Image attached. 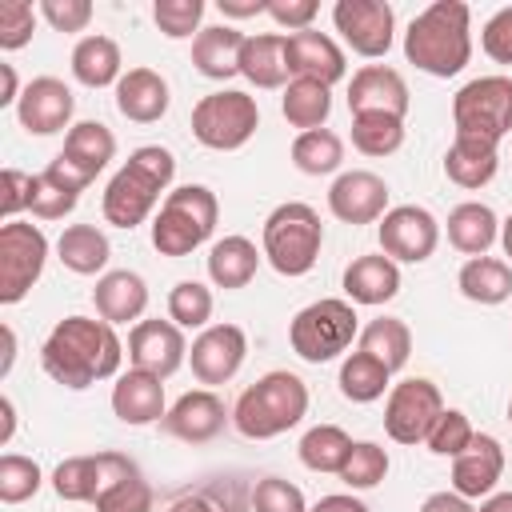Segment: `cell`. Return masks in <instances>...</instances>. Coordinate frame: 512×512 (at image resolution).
<instances>
[{
    "label": "cell",
    "instance_id": "cell-1",
    "mask_svg": "<svg viewBox=\"0 0 512 512\" xmlns=\"http://www.w3.org/2000/svg\"><path fill=\"white\" fill-rule=\"evenodd\" d=\"M120 360H124V344L116 328L96 316H64L52 324V332L40 344L44 372L72 392L112 380L120 372Z\"/></svg>",
    "mask_w": 512,
    "mask_h": 512
},
{
    "label": "cell",
    "instance_id": "cell-2",
    "mask_svg": "<svg viewBox=\"0 0 512 512\" xmlns=\"http://www.w3.org/2000/svg\"><path fill=\"white\" fill-rule=\"evenodd\" d=\"M404 60L428 76H456L472 60V8L464 0H436L412 16L404 32Z\"/></svg>",
    "mask_w": 512,
    "mask_h": 512
},
{
    "label": "cell",
    "instance_id": "cell-3",
    "mask_svg": "<svg viewBox=\"0 0 512 512\" xmlns=\"http://www.w3.org/2000/svg\"><path fill=\"white\" fill-rule=\"evenodd\" d=\"M172 176H176V156L168 148H160V144L136 148L104 188V200H100L104 220L112 228H128L132 232L136 224H144L156 212L160 192L168 196Z\"/></svg>",
    "mask_w": 512,
    "mask_h": 512
},
{
    "label": "cell",
    "instance_id": "cell-4",
    "mask_svg": "<svg viewBox=\"0 0 512 512\" xmlns=\"http://www.w3.org/2000/svg\"><path fill=\"white\" fill-rule=\"evenodd\" d=\"M308 416V384L288 372L272 368L256 384H248L232 404V428L248 440H276Z\"/></svg>",
    "mask_w": 512,
    "mask_h": 512
},
{
    "label": "cell",
    "instance_id": "cell-5",
    "mask_svg": "<svg viewBox=\"0 0 512 512\" xmlns=\"http://www.w3.org/2000/svg\"><path fill=\"white\" fill-rule=\"evenodd\" d=\"M324 244L320 212L304 200H284L264 216L260 228V252L280 276H304L316 268Z\"/></svg>",
    "mask_w": 512,
    "mask_h": 512
},
{
    "label": "cell",
    "instance_id": "cell-6",
    "mask_svg": "<svg viewBox=\"0 0 512 512\" xmlns=\"http://www.w3.org/2000/svg\"><path fill=\"white\" fill-rule=\"evenodd\" d=\"M220 220V200L208 184H180L152 216V248L160 256H192Z\"/></svg>",
    "mask_w": 512,
    "mask_h": 512
},
{
    "label": "cell",
    "instance_id": "cell-7",
    "mask_svg": "<svg viewBox=\"0 0 512 512\" xmlns=\"http://www.w3.org/2000/svg\"><path fill=\"white\" fill-rule=\"evenodd\" d=\"M360 336V316H356V304L352 300H340V296H324V300H312L308 308H300L288 324V344L300 360L308 364H328L336 360L340 352L352 348V340Z\"/></svg>",
    "mask_w": 512,
    "mask_h": 512
},
{
    "label": "cell",
    "instance_id": "cell-8",
    "mask_svg": "<svg viewBox=\"0 0 512 512\" xmlns=\"http://www.w3.org/2000/svg\"><path fill=\"white\" fill-rule=\"evenodd\" d=\"M260 128L256 96L240 88H220L196 100L192 108V136L212 152H236L244 148Z\"/></svg>",
    "mask_w": 512,
    "mask_h": 512
},
{
    "label": "cell",
    "instance_id": "cell-9",
    "mask_svg": "<svg viewBox=\"0 0 512 512\" xmlns=\"http://www.w3.org/2000/svg\"><path fill=\"white\" fill-rule=\"evenodd\" d=\"M452 124L456 136L488 140L500 148V140L512 132V76H476L452 96Z\"/></svg>",
    "mask_w": 512,
    "mask_h": 512
},
{
    "label": "cell",
    "instance_id": "cell-10",
    "mask_svg": "<svg viewBox=\"0 0 512 512\" xmlns=\"http://www.w3.org/2000/svg\"><path fill=\"white\" fill-rule=\"evenodd\" d=\"M112 156H116V136H112V128L100 124V120H76V124L68 128V136H64L60 156L48 160L44 176L80 196V192L108 168Z\"/></svg>",
    "mask_w": 512,
    "mask_h": 512
},
{
    "label": "cell",
    "instance_id": "cell-11",
    "mask_svg": "<svg viewBox=\"0 0 512 512\" xmlns=\"http://www.w3.org/2000/svg\"><path fill=\"white\" fill-rule=\"evenodd\" d=\"M48 264V236L40 224L8 220L0 224V304H20L32 284L44 276Z\"/></svg>",
    "mask_w": 512,
    "mask_h": 512
},
{
    "label": "cell",
    "instance_id": "cell-12",
    "mask_svg": "<svg viewBox=\"0 0 512 512\" xmlns=\"http://www.w3.org/2000/svg\"><path fill=\"white\" fill-rule=\"evenodd\" d=\"M136 460L124 452H92V456H68L52 472V492L64 504H96L108 488L136 476Z\"/></svg>",
    "mask_w": 512,
    "mask_h": 512
},
{
    "label": "cell",
    "instance_id": "cell-13",
    "mask_svg": "<svg viewBox=\"0 0 512 512\" xmlns=\"http://www.w3.org/2000/svg\"><path fill=\"white\" fill-rule=\"evenodd\" d=\"M440 412H444L440 388L428 376H408V380H400V384L388 388V400H384V432L396 444H420L432 432V424H436Z\"/></svg>",
    "mask_w": 512,
    "mask_h": 512
},
{
    "label": "cell",
    "instance_id": "cell-14",
    "mask_svg": "<svg viewBox=\"0 0 512 512\" xmlns=\"http://www.w3.org/2000/svg\"><path fill=\"white\" fill-rule=\"evenodd\" d=\"M332 24H336L340 40L364 60L388 56L392 36H396V12L388 0H336Z\"/></svg>",
    "mask_w": 512,
    "mask_h": 512
},
{
    "label": "cell",
    "instance_id": "cell-15",
    "mask_svg": "<svg viewBox=\"0 0 512 512\" xmlns=\"http://www.w3.org/2000/svg\"><path fill=\"white\" fill-rule=\"evenodd\" d=\"M376 240L396 264H424L440 244V220L420 204H396L380 216Z\"/></svg>",
    "mask_w": 512,
    "mask_h": 512
},
{
    "label": "cell",
    "instance_id": "cell-16",
    "mask_svg": "<svg viewBox=\"0 0 512 512\" xmlns=\"http://www.w3.org/2000/svg\"><path fill=\"white\" fill-rule=\"evenodd\" d=\"M244 356H248V336L240 324H208L192 348H188V364H192V376L204 384V388H216V384H228L240 368H244Z\"/></svg>",
    "mask_w": 512,
    "mask_h": 512
},
{
    "label": "cell",
    "instance_id": "cell-17",
    "mask_svg": "<svg viewBox=\"0 0 512 512\" xmlns=\"http://www.w3.org/2000/svg\"><path fill=\"white\" fill-rule=\"evenodd\" d=\"M128 360L132 368L140 372H152L160 380L176 376L188 360V340H184V328H176L172 320H140L132 324L128 332Z\"/></svg>",
    "mask_w": 512,
    "mask_h": 512
},
{
    "label": "cell",
    "instance_id": "cell-18",
    "mask_svg": "<svg viewBox=\"0 0 512 512\" xmlns=\"http://www.w3.org/2000/svg\"><path fill=\"white\" fill-rule=\"evenodd\" d=\"M408 84L388 64H364L348 80V112L352 116H408Z\"/></svg>",
    "mask_w": 512,
    "mask_h": 512
},
{
    "label": "cell",
    "instance_id": "cell-19",
    "mask_svg": "<svg viewBox=\"0 0 512 512\" xmlns=\"http://www.w3.org/2000/svg\"><path fill=\"white\" fill-rule=\"evenodd\" d=\"M228 420H232V412L224 408L216 388H192L164 412L160 432H168L172 440H184V444H208L224 432Z\"/></svg>",
    "mask_w": 512,
    "mask_h": 512
},
{
    "label": "cell",
    "instance_id": "cell-20",
    "mask_svg": "<svg viewBox=\"0 0 512 512\" xmlns=\"http://www.w3.org/2000/svg\"><path fill=\"white\" fill-rule=\"evenodd\" d=\"M72 112H76V96L64 80L56 76H36L24 84V96L16 104V120L24 132L32 136H52L72 128Z\"/></svg>",
    "mask_w": 512,
    "mask_h": 512
},
{
    "label": "cell",
    "instance_id": "cell-21",
    "mask_svg": "<svg viewBox=\"0 0 512 512\" xmlns=\"http://www.w3.org/2000/svg\"><path fill=\"white\" fill-rule=\"evenodd\" d=\"M328 212L340 224H380V216L388 212V184L384 176L368 172V168H352L340 172L328 188Z\"/></svg>",
    "mask_w": 512,
    "mask_h": 512
},
{
    "label": "cell",
    "instance_id": "cell-22",
    "mask_svg": "<svg viewBox=\"0 0 512 512\" xmlns=\"http://www.w3.org/2000/svg\"><path fill=\"white\" fill-rule=\"evenodd\" d=\"M500 476H504V448L488 432H476L472 444L452 460V492H460L464 500L492 496Z\"/></svg>",
    "mask_w": 512,
    "mask_h": 512
},
{
    "label": "cell",
    "instance_id": "cell-23",
    "mask_svg": "<svg viewBox=\"0 0 512 512\" xmlns=\"http://www.w3.org/2000/svg\"><path fill=\"white\" fill-rule=\"evenodd\" d=\"M288 72L292 80H320V84H336L348 76V60L344 48L328 36V32H292L288 36Z\"/></svg>",
    "mask_w": 512,
    "mask_h": 512
},
{
    "label": "cell",
    "instance_id": "cell-24",
    "mask_svg": "<svg viewBox=\"0 0 512 512\" xmlns=\"http://www.w3.org/2000/svg\"><path fill=\"white\" fill-rule=\"evenodd\" d=\"M112 412H116L120 424H132V428L160 424L164 412H168L164 380L152 376V372H140V368L120 372L116 384H112Z\"/></svg>",
    "mask_w": 512,
    "mask_h": 512
},
{
    "label": "cell",
    "instance_id": "cell-25",
    "mask_svg": "<svg viewBox=\"0 0 512 512\" xmlns=\"http://www.w3.org/2000/svg\"><path fill=\"white\" fill-rule=\"evenodd\" d=\"M92 304H96V316L108 320L112 328H116V324H128V320L140 324V316H144V308H148V284H144V276L132 272V268H112V272H104V276L96 280Z\"/></svg>",
    "mask_w": 512,
    "mask_h": 512
},
{
    "label": "cell",
    "instance_id": "cell-26",
    "mask_svg": "<svg viewBox=\"0 0 512 512\" xmlns=\"http://www.w3.org/2000/svg\"><path fill=\"white\" fill-rule=\"evenodd\" d=\"M340 284H344V300L376 308V304H388L400 292V264L384 252H368V256H356L344 268Z\"/></svg>",
    "mask_w": 512,
    "mask_h": 512
},
{
    "label": "cell",
    "instance_id": "cell-27",
    "mask_svg": "<svg viewBox=\"0 0 512 512\" xmlns=\"http://www.w3.org/2000/svg\"><path fill=\"white\" fill-rule=\"evenodd\" d=\"M168 80L156 68H128L116 84V112L132 124H156L168 112Z\"/></svg>",
    "mask_w": 512,
    "mask_h": 512
},
{
    "label": "cell",
    "instance_id": "cell-28",
    "mask_svg": "<svg viewBox=\"0 0 512 512\" xmlns=\"http://www.w3.org/2000/svg\"><path fill=\"white\" fill-rule=\"evenodd\" d=\"M240 76L256 88H288V32L248 36L240 48Z\"/></svg>",
    "mask_w": 512,
    "mask_h": 512
},
{
    "label": "cell",
    "instance_id": "cell-29",
    "mask_svg": "<svg viewBox=\"0 0 512 512\" xmlns=\"http://www.w3.org/2000/svg\"><path fill=\"white\" fill-rule=\"evenodd\" d=\"M244 32H236L232 24H208L200 28V36L192 40V64L200 76L208 80H228L240 76V48H244Z\"/></svg>",
    "mask_w": 512,
    "mask_h": 512
},
{
    "label": "cell",
    "instance_id": "cell-30",
    "mask_svg": "<svg viewBox=\"0 0 512 512\" xmlns=\"http://www.w3.org/2000/svg\"><path fill=\"white\" fill-rule=\"evenodd\" d=\"M72 76L84 84V88H116L120 76H124V56H120V44L104 32H92V36H80L76 48H72Z\"/></svg>",
    "mask_w": 512,
    "mask_h": 512
},
{
    "label": "cell",
    "instance_id": "cell-31",
    "mask_svg": "<svg viewBox=\"0 0 512 512\" xmlns=\"http://www.w3.org/2000/svg\"><path fill=\"white\" fill-rule=\"evenodd\" d=\"M500 240V216L480 204V200H464L448 212V244L456 252L472 256H488V248Z\"/></svg>",
    "mask_w": 512,
    "mask_h": 512
},
{
    "label": "cell",
    "instance_id": "cell-32",
    "mask_svg": "<svg viewBox=\"0 0 512 512\" xmlns=\"http://www.w3.org/2000/svg\"><path fill=\"white\" fill-rule=\"evenodd\" d=\"M260 256L264 252H256V244L248 236H224V240H216L208 248V260H204L208 264V280L216 288H224V292L248 288L256 268H260Z\"/></svg>",
    "mask_w": 512,
    "mask_h": 512
},
{
    "label": "cell",
    "instance_id": "cell-33",
    "mask_svg": "<svg viewBox=\"0 0 512 512\" xmlns=\"http://www.w3.org/2000/svg\"><path fill=\"white\" fill-rule=\"evenodd\" d=\"M500 168V148L488 140H472V136H456L452 148L444 152V176L460 188H484Z\"/></svg>",
    "mask_w": 512,
    "mask_h": 512
},
{
    "label": "cell",
    "instance_id": "cell-34",
    "mask_svg": "<svg viewBox=\"0 0 512 512\" xmlns=\"http://www.w3.org/2000/svg\"><path fill=\"white\" fill-rule=\"evenodd\" d=\"M108 256H112V244L96 224H68L56 240V260L76 276H96V272L104 276Z\"/></svg>",
    "mask_w": 512,
    "mask_h": 512
},
{
    "label": "cell",
    "instance_id": "cell-35",
    "mask_svg": "<svg viewBox=\"0 0 512 512\" xmlns=\"http://www.w3.org/2000/svg\"><path fill=\"white\" fill-rule=\"evenodd\" d=\"M456 288L472 304H484V308L504 304L512 296V264L500 256H472V260H464Z\"/></svg>",
    "mask_w": 512,
    "mask_h": 512
},
{
    "label": "cell",
    "instance_id": "cell-36",
    "mask_svg": "<svg viewBox=\"0 0 512 512\" xmlns=\"http://www.w3.org/2000/svg\"><path fill=\"white\" fill-rule=\"evenodd\" d=\"M280 112L300 132L324 128L328 124V112H332V88L320 84V80H288V88L280 96Z\"/></svg>",
    "mask_w": 512,
    "mask_h": 512
},
{
    "label": "cell",
    "instance_id": "cell-37",
    "mask_svg": "<svg viewBox=\"0 0 512 512\" xmlns=\"http://www.w3.org/2000/svg\"><path fill=\"white\" fill-rule=\"evenodd\" d=\"M336 384H340V396H344V400H352V404H372V400H380V396L392 388V372H388L376 356H368V352H348V356L340 360Z\"/></svg>",
    "mask_w": 512,
    "mask_h": 512
},
{
    "label": "cell",
    "instance_id": "cell-38",
    "mask_svg": "<svg viewBox=\"0 0 512 512\" xmlns=\"http://www.w3.org/2000/svg\"><path fill=\"white\" fill-rule=\"evenodd\" d=\"M352 444H356V440H352L340 424H312V428L300 436L296 452H300V464H304L308 472H332V476H340V468H344Z\"/></svg>",
    "mask_w": 512,
    "mask_h": 512
},
{
    "label": "cell",
    "instance_id": "cell-39",
    "mask_svg": "<svg viewBox=\"0 0 512 512\" xmlns=\"http://www.w3.org/2000/svg\"><path fill=\"white\" fill-rule=\"evenodd\" d=\"M360 352L376 356L388 372L404 368L412 356V328L400 316H376L364 332H360Z\"/></svg>",
    "mask_w": 512,
    "mask_h": 512
},
{
    "label": "cell",
    "instance_id": "cell-40",
    "mask_svg": "<svg viewBox=\"0 0 512 512\" xmlns=\"http://www.w3.org/2000/svg\"><path fill=\"white\" fill-rule=\"evenodd\" d=\"M292 164L304 176H332L344 164V140L332 128H312L292 140Z\"/></svg>",
    "mask_w": 512,
    "mask_h": 512
},
{
    "label": "cell",
    "instance_id": "cell-41",
    "mask_svg": "<svg viewBox=\"0 0 512 512\" xmlns=\"http://www.w3.org/2000/svg\"><path fill=\"white\" fill-rule=\"evenodd\" d=\"M212 308H216V300H212V288L208 284H200V280H180L172 292H168V320L176 324V328H208V320H212Z\"/></svg>",
    "mask_w": 512,
    "mask_h": 512
},
{
    "label": "cell",
    "instance_id": "cell-42",
    "mask_svg": "<svg viewBox=\"0 0 512 512\" xmlns=\"http://www.w3.org/2000/svg\"><path fill=\"white\" fill-rule=\"evenodd\" d=\"M404 144V120L396 116H352V148L364 156H392Z\"/></svg>",
    "mask_w": 512,
    "mask_h": 512
},
{
    "label": "cell",
    "instance_id": "cell-43",
    "mask_svg": "<svg viewBox=\"0 0 512 512\" xmlns=\"http://www.w3.org/2000/svg\"><path fill=\"white\" fill-rule=\"evenodd\" d=\"M388 468H392V460L376 440H356L348 460H344V468H340V480L352 492H364V488H376L388 476Z\"/></svg>",
    "mask_w": 512,
    "mask_h": 512
},
{
    "label": "cell",
    "instance_id": "cell-44",
    "mask_svg": "<svg viewBox=\"0 0 512 512\" xmlns=\"http://www.w3.org/2000/svg\"><path fill=\"white\" fill-rule=\"evenodd\" d=\"M44 484V472L32 456H20V452H4L0 456V500L4 504H24L40 492Z\"/></svg>",
    "mask_w": 512,
    "mask_h": 512
},
{
    "label": "cell",
    "instance_id": "cell-45",
    "mask_svg": "<svg viewBox=\"0 0 512 512\" xmlns=\"http://www.w3.org/2000/svg\"><path fill=\"white\" fill-rule=\"evenodd\" d=\"M472 436H476L472 420H468L460 408H444V412L436 416L432 432L424 436V444H428V452H432V456H448V460H456V456L472 444Z\"/></svg>",
    "mask_w": 512,
    "mask_h": 512
},
{
    "label": "cell",
    "instance_id": "cell-46",
    "mask_svg": "<svg viewBox=\"0 0 512 512\" xmlns=\"http://www.w3.org/2000/svg\"><path fill=\"white\" fill-rule=\"evenodd\" d=\"M152 20L168 40H188V36L196 40L204 20V0H156Z\"/></svg>",
    "mask_w": 512,
    "mask_h": 512
},
{
    "label": "cell",
    "instance_id": "cell-47",
    "mask_svg": "<svg viewBox=\"0 0 512 512\" xmlns=\"http://www.w3.org/2000/svg\"><path fill=\"white\" fill-rule=\"evenodd\" d=\"M248 508L252 512H308L304 492L284 480V476H260L248 492Z\"/></svg>",
    "mask_w": 512,
    "mask_h": 512
},
{
    "label": "cell",
    "instance_id": "cell-48",
    "mask_svg": "<svg viewBox=\"0 0 512 512\" xmlns=\"http://www.w3.org/2000/svg\"><path fill=\"white\" fill-rule=\"evenodd\" d=\"M152 504H156V492H152V484L136 472V476L120 480L116 488H108L92 508H96V512H152Z\"/></svg>",
    "mask_w": 512,
    "mask_h": 512
},
{
    "label": "cell",
    "instance_id": "cell-49",
    "mask_svg": "<svg viewBox=\"0 0 512 512\" xmlns=\"http://www.w3.org/2000/svg\"><path fill=\"white\" fill-rule=\"evenodd\" d=\"M36 16H40V8H32L28 0H0V48L4 52L24 48L32 40Z\"/></svg>",
    "mask_w": 512,
    "mask_h": 512
},
{
    "label": "cell",
    "instance_id": "cell-50",
    "mask_svg": "<svg viewBox=\"0 0 512 512\" xmlns=\"http://www.w3.org/2000/svg\"><path fill=\"white\" fill-rule=\"evenodd\" d=\"M76 192H68V188H60L56 180H48L44 172H36V184H32V204H28V212L36 216V220H64L72 208H76Z\"/></svg>",
    "mask_w": 512,
    "mask_h": 512
},
{
    "label": "cell",
    "instance_id": "cell-51",
    "mask_svg": "<svg viewBox=\"0 0 512 512\" xmlns=\"http://www.w3.org/2000/svg\"><path fill=\"white\" fill-rule=\"evenodd\" d=\"M480 48H484L488 60L512 64V4L488 16V24H484V32H480Z\"/></svg>",
    "mask_w": 512,
    "mask_h": 512
},
{
    "label": "cell",
    "instance_id": "cell-52",
    "mask_svg": "<svg viewBox=\"0 0 512 512\" xmlns=\"http://www.w3.org/2000/svg\"><path fill=\"white\" fill-rule=\"evenodd\" d=\"M40 16L56 32H84L92 24V4L88 0H40Z\"/></svg>",
    "mask_w": 512,
    "mask_h": 512
},
{
    "label": "cell",
    "instance_id": "cell-53",
    "mask_svg": "<svg viewBox=\"0 0 512 512\" xmlns=\"http://www.w3.org/2000/svg\"><path fill=\"white\" fill-rule=\"evenodd\" d=\"M0 184H4L0 212H4V224H8V220H16V212H24V208L32 204V184H36V176H32V172H20V168H4Z\"/></svg>",
    "mask_w": 512,
    "mask_h": 512
},
{
    "label": "cell",
    "instance_id": "cell-54",
    "mask_svg": "<svg viewBox=\"0 0 512 512\" xmlns=\"http://www.w3.org/2000/svg\"><path fill=\"white\" fill-rule=\"evenodd\" d=\"M268 16L280 28H288V36H292V32H308L312 28V20L320 16V4L316 0H268Z\"/></svg>",
    "mask_w": 512,
    "mask_h": 512
},
{
    "label": "cell",
    "instance_id": "cell-55",
    "mask_svg": "<svg viewBox=\"0 0 512 512\" xmlns=\"http://www.w3.org/2000/svg\"><path fill=\"white\" fill-rule=\"evenodd\" d=\"M308 512H372L360 496H352V492H328V496H320Z\"/></svg>",
    "mask_w": 512,
    "mask_h": 512
},
{
    "label": "cell",
    "instance_id": "cell-56",
    "mask_svg": "<svg viewBox=\"0 0 512 512\" xmlns=\"http://www.w3.org/2000/svg\"><path fill=\"white\" fill-rule=\"evenodd\" d=\"M420 512H476V504L464 500L460 492H432V496H424Z\"/></svg>",
    "mask_w": 512,
    "mask_h": 512
},
{
    "label": "cell",
    "instance_id": "cell-57",
    "mask_svg": "<svg viewBox=\"0 0 512 512\" xmlns=\"http://www.w3.org/2000/svg\"><path fill=\"white\" fill-rule=\"evenodd\" d=\"M216 8L232 20H248V16H260L268 12V0H216Z\"/></svg>",
    "mask_w": 512,
    "mask_h": 512
},
{
    "label": "cell",
    "instance_id": "cell-58",
    "mask_svg": "<svg viewBox=\"0 0 512 512\" xmlns=\"http://www.w3.org/2000/svg\"><path fill=\"white\" fill-rule=\"evenodd\" d=\"M0 84H4V88H0V108H8V104L16 108V104H20V96H24V88H20L16 68H12V64H0Z\"/></svg>",
    "mask_w": 512,
    "mask_h": 512
},
{
    "label": "cell",
    "instance_id": "cell-59",
    "mask_svg": "<svg viewBox=\"0 0 512 512\" xmlns=\"http://www.w3.org/2000/svg\"><path fill=\"white\" fill-rule=\"evenodd\" d=\"M168 512H216V504H212L204 492H192V496H180Z\"/></svg>",
    "mask_w": 512,
    "mask_h": 512
},
{
    "label": "cell",
    "instance_id": "cell-60",
    "mask_svg": "<svg viewBox=\"0 0 512 512\" xmlns=\"http://www.w3.org/2000/svg\"><path fill=\"white\" fill-rule=\"evenodd\" d=\"M0 416H4V424H0V444H8L12 432H16V404H12V396H0Z\"/></svg>",
    "mask_w": 512,
    "mask_h": 512
},
{
    "label": "cell",
    "instance_id": "cell-61",
    "mask_svg": "<svg viewBox=\"0 0 512 512\" xmlns=\"http://www.w3.org/2000/svg\"><path fill=\"white\" fill-rule=\"evenodd\" d=\"M476 512H512V492H492V496H484Z\"/></svg>",
    "mask_w": 512,
    "mask_h": 512
},
{
    "label": "cell",
    "instance_id": "cell-62",
    "mask_svg": "<svg viewBox=\"0 0 512 512\" xmlns=\"http://www.w3.org/2000/svg\"><path fill=\"white\" fill-rule=\"evenodd\" d=\"M12 360H16V332L4 324V364H0V376L12 372Z\"/></svg>",
    "mask_w": 512,
    "mask_h": 512
},
{
    "label": "cell",
    "instance_id": "cell-63",
    "mask_svg": "<svg viewBox=\"0 0 512 512\" xmlns=\"http://www.w3.org/2000/svg\"><path fill=\"white\" fill-rule=\"evenodd\" d=\"M500 248H504V256H512V212L500 220Z\"/></svg>",
    "mask_w": 512,
    "mask_h": 512
},
{
    "label": "cell",
    "instance_id": "cell-64",
    "mask_svg": "<svg viewBox=\"0 0 512 512\" xmlns=\"http://www.w3.org/2000/svg\"><path fill=\"white\" fill-rule=\"evenodd\" d=\"M508 424H512V400H508Z\"/></svg>",
    "mask_w": 512,
    "mask_h": 512
}]
</instances>
